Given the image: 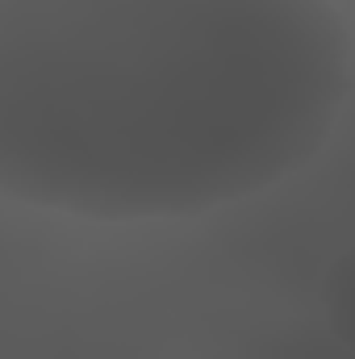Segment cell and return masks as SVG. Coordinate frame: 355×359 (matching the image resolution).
Listing matches in <instances>:
<instances>
[{"instance_id":"cell-2","label":"cell","mask_w":355,"mask_h":359,"mask_svg":"<svg viewBox=\"0 0 355 359\" xmlns=\"http://www.w3.org/2000/svg\"><path fill=\"white\" fill-rule=\"evenodd\" d=\"M322 305H326L330 330L339 334V343L355 355V243L330 264V271H326Z\"/></svg>"},{"instance_id":"cell-1","label":"cell","mask_w":355,"mask_h":359,"mask_svg":"<svg viewBox=\"0 0 355 359\" xmlns=\"http://www.w3.org/2000/svg\"><path fill=\"white\" fill-rule=\"evenodd\" d=\"M351 50L330 0H0V188L184 217L305 168Z\"/></svg>"}]
</instances>
